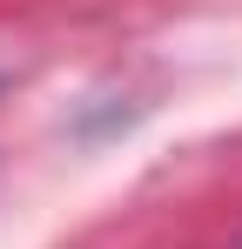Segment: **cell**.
<instances>
[{"label":"cell","mask_w":242,"mask_h":249,"mask_svg":"<svg viewBox=\"0 0 242 249\" xmlns=\"http://www.w3.org/2000/svg\"><path fill=\"white\" fill-rule=\"evenodd\" d=\"M236 249H242V243H236Z\"/></svg>","instance_id":"cell-1"}]
</instances>
